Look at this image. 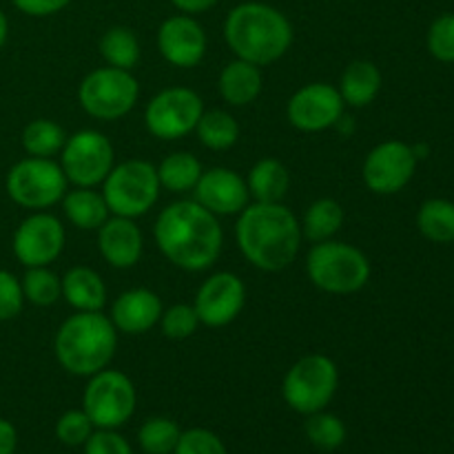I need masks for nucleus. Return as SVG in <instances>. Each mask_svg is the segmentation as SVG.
Wrapping results in <instances>:
<instances>
[{"label": "nucleus", "instance_id": "nucleus-1", "mask_svg": "<svg viewBox=\"0 0 454 454\" xmlns=\"http://www.w3.org/2000/svg\"><path fill=\"white\" fill-rule=\"evenodd\" d=\"M160 253L189 273L208 270L220 260L224 231L220 220L195 200H180L160 211L153 226Z\"/></svg>", "mask_w": 454, "mask_h": 454}, {"label": "nucleus", "instance_id": "nucleus-2", "mask_svg": "<svg viewBox=\"0 0 454 454\" xmlns=\"http://www.w3.org/2000/svg\"><path fill=\"white\" fill-rule=\"evenodd\" d=\"M301 224L282 202H253L238 215L235 242L244 260L264 273H279L295 262Z\"/></svg>", "mask_w": 454, "mask_h": 454}, {"label": "nucleus", "instance_id": "nucleus-3", "mask_svg": "<svg viewBox=\"0 0 454 454\" xmlns=\"http://www.w3.org/2000/svg\"><path fill=\"white\" fill-rule=\"evenodd\" d=\"M293 25L278 7L257 0L238 4L224 20V40L235 58L269 67L288 53Z\"/></svg>", "mask_w": 454, "mask_h": 454}, {"label": "nucleus", "instance_id": "nucleus-4", "mask_svg": "<svg viewBox=\"0 0 454 454\" xmlns=\"http://www.w3.org/2000/svg\"><path fill=\"white\" fill-rule=\"evenodd\" d=\"M118 335L109 315L102 310H75L56 331L53 353L65 372L74 377H91L114 362Z\"/></svg>", "mask_w": 454, "mask_h": 454}, {"label": "nucleus", "instance_id": "nucleus-5", "mask_svg": "<svg viewBox=\"0 0 454 454\" xmlns=\"http://www.w3.org/2000/svg\"><path fill=\"white\" fill-rule=\"evenodd\" d=\"M372 266L362 248L348 242L326 239L310 247L306 275L310 284L328 295H353L371 282Z\"/></svg>", "mask_w": 454, "mask_h": 454}, {"label": "nucleus", "instance_id": "nucleus-6", "mask_svg": "<svg viewBox=\"0 0 454 454\" xmlns=\"http://www.w3.org/2000/svg\"><path fill=\"white\" fill-rule=\"evenodd\" d=\"M340 388V371L328 355L313 353L297 359L282 381V397L291 411L309 417L326 411Z\"/></svg>", "mask_w": 454, "mask_h": 454}, {"label": "nucleus", "instance_id": "nucleus-7", "mask_svg": "<svg viewBox=\"0 0 454 454\" xmlns=\"http://www.w3.org/2000/svg\"><path fill=\"white\" fill-rule=\"evenodd\" d=\"M158 168L146 160H124L115 164L102 182V198L111 215L136 217L146 215L160 198Z\"/></svg>", "mask_w": 454, "mask_h": 454}, {"label": "nucleus", "instance_id": "nucleus-8", "mask_svg": "<svg viewBox=\"0 0 454 454\" xmlns=\"http://www.w3.org/2000/svg\"><path fill=\"white\" fill-rule=\"evenodd\" d=\"M67 176L53 158L18 160L4 177L9 200L27 211H47L62 202L67 193Z\"/></svg>", "mask_w": 454, "mask_h": 454}, {"label": "nucleus", "instance_id": "nucleus-9", "mask_svg": "<svg viewBox=\"0 0 454 454\" xmlns=\"http://www.w3.org/2000/svg\"><path fill=\"white\" fill-rule=\"evenodd\" d=\"M140 98V82L133 71L100 67L78 84V105L91 118L114 122L131 114Z\"/></svg>", "mask_w": 454, "mask_h": 454}, {"label": "nucleus", "instance_id": "nucleus-10", "mask_svg": "<svg viewBox=\"0 0 454 454\" xmlns=\"http://www.w3.org/2000/svg\"><path fill=\"white\" fill-rule=\"evenodd\" d=\"M87 380L82 411L93 426L102 430H118L129 424L137 408V390L131 377L115 368H102Z\"/></svg>", "mask_w": 454, "mask_h": 454}, {"label": "nucleus", "instance_id": "nucleus-11", "mask_svg": "<svg viewBox=\"0 0 454 454\" xmlns=\"http://www.w3.org/2000/svg\"><path fill=\"white\" fill-rule=\"evenodd\" d=\"M60 167L74 186L96 189L115 167V151L109 137L96 129H80L67 136L60 151Z\"/></svg>", "mask_w": 454, "mask_h": 454}, {"label": "nucleus", "instance_id": "nucleus-12", "mask_svg": "<svg viewBox=\"0 0 454 454\" xmlns=\"http://www.w3.org/2000/svg\"><path fill=\"white\" fill-rule=\"evenodd\" d=\"M204 114V100L189 87H168L155 93L145 106V127L164 142L180 140L195 131Z\"/></svg>", "mask_w": 454, "mask_h": 454}, {"label": "nucleus", "instance_id": "nucleus-13", "mask_svg": "<svg viewBox=\"0 0 454 454\" xmlns=\"http://www.w3.org/2000/svg\"><path fill=\"white\" fill-rule=\"evenodd\" d=\"M65 244L67 231L53 213L31 211L13 231L12 251L25 269H31L56 262L65 251Z\"/></svg>", "mask_w": 454, "mask_h": 454}, {"label": "nucleus", "instance_id": "nucleus-14", "mask_svg": "<svg viewBox=\"0 0 454 454\" xmlns=\"http://www.w3.org/2000/svg\"><path fill=\"white\" fill-rule=\"evenodd\" d=\"M415 151L402 140L380 142L368 151L362 167L364 184L375 195H395L406 189L417 171Z\"/></svg>", "mask_w": 454, "mask_h": 454}, {"label": "nucleus", "instance_id": "nucleus-15", "mask_svg": "<svg viewBox=\"0 0 454 454\" xmlns=\"http://www.w3.org/2000/svg\"><path fill=\"white\" fill-rule=\"evenodd\" d=\"M344 109L346 105L337 87L328 82H309L288 98L286 120L297 131L319 133L340 124Z\"/></svg>", "mask_w": 454, "mask_h": 454}, {"label": "nucleus", "instance_id": "nucleus-16", "mask_svg": "<svg viewBox=\"0 0 454 454\" xmlns=\"http://www.w3.org/2000/svg\"><path fill=\"white\" fill-rule=\"evenodd\" d=\"M247 304V286L242 278L231 270L213 273L200 284L193 309L200 324L208 328H222L233 324Z\"/></svg>", "mask_w": 454, "mask_h": 454}, {"label": "nucleus", "instance_id": "nucleus-17", "mask_svg": "<svg viewBox=\"0 0 454 454\" xmlns=\"http://www.w3.org/2000/svg\"><path fill=\"white\" fill-rule=\"evenodd\" d=\"M207 31L189 13L167 18L158 29L160 56L177 69H193L207 56Z\"/></svg>", "mask_w": 454, "mask_h": 454}, {"label": "nucleus", "instance_id": "nucleus-18", "mask_svg": "<svg viewBox=\"0 0 454 454\" xmlns=\"http://www.w3.org/2000/svg\"><path fill=\"white\" fill-rule=\"evenodd\" d=\"M195 202L202 204L213 215H239L251 204L247 180L233 168L213 167L202 171L193 189Z\"/></svg>", "mask_w": 454, "mask_h": 454}, {"label": "nucleus", "instance_id": "nucleus-19", "mask_svg": "<svg viewBox=\"0 0 454 454\" xmlns=\"http://www.w3.org/2000/svg\"><path fill=\"white\" fill-rule=\"evenodd\" d=\"M96 233L98 251L111 269L127 270L140 262L142 251H145V238H142V231L136 220L109 215V220Z\"/></svg>", "mask_w": 454, "mask_h": 454}, {"label": "nucleus", "instance_id": "nucleus-20", "mask_svg": "<svg viewBox=\"0 0 454 454\" xmlns=\"http://www.w3.org/2000/svg\"><path fill=\"white\" fill-rule=\"evenodd\" d=\"M162 300L151 288H129L115 297L109 319L115 331L124 335H145L155 328L162 317Z\"/></svg>", "mask_w": 454, "mask_h": 454}, {"label": "nucleus", "instance_id": "nucleus-21", "mask_svg": "<svg viewBox=\"0 0 454 454\" xmlns=\"http://www.w3.org/2000/svg\"><path fill=\"white\" fill-rule=\"evenodd\" d=\"M262 89H264L262 67L242 60V58H235L229 65L222 67L220 75H217V91H220L222 100L231 106L253 105L260 98Z\"/></svg>", "mask_w": 454, "mask_h": 454}, {"label": "nucleus", "instance_id": "nucleus-22", "mask_svg": "<svg viewBox=\"0 0 454 454\" xmlns=\"http://www.w3.org/2000/svg\"><path fill=\"white\" fill-rule=\"evenodd\" d=\"M381 87H384V75H381V69L375 62L353 60L344 71H341L337 91H340L346 106L364 109V106H368L371 102H375Z\"/></svg>", "mask_w": 454, "mask_h": 454}, {"label": "nucleus", "instance_id": "nucleus-23", "mask_svg": "<svg viewBox=\"0 0 454 454\" xmlns=\"http://www.w3.org/2000/svg\"><path fill=\"white\" fill-rule=\"evenodd\" d=\"M62 300L82 313L102 310L106 304L105 279L89 266H74L62 275Z\"/></svg>", "mask_w": 454, "mask_h": 454}, {"label": "nucleus", "instance_id": "nucleus-24", "mask_svg": "<svg viewBox=\"0 0 454 454\" xmlns=\"http://www.w3.org/2000/svg\"><path fill=\"white\" fill-rule=\"evenodd\" d=\"M60 204L67 220L80 231H98L111 215L100 191L87 189V186H75L67 191Z\"/></svg>", "mask_w": 454, "mask_h": 454}, {"label": "nucleus", "instance_id": "nucleus-25", "mask_svg": "<svg viewBox=\"0 0 454 454\" xmlns=\"http://www.w3.org/2000/svg\"><path fill=\"white\" fill-rule=\"evenodd\" d=\"M247 186L253 202H282L291 189V173L279 160L262 158L248 171Z\"/></svg>", "mask_w": 454, "mask_h": 454}, {"label": "nucleus", "instance_id": "nucleus-26", "mask_svg": "<svg viewBox=\"0 0 454 454\" xmlns=\"http://www.w3.org/2000/svg\"><path fill=\"white\" fill-rule=\"evenodd\" d=\"M346 220L344 207L333 198H319L306 208L304 217H301V235L309 242H326L333 239L341 231Z\"/></svg>", "mask_w": 454, "mask_h": 454}, {"label": "nucleus", "instance_id": "nucleus-27", "mask_svg": "<svg viewBox=\"0 0 454 454\" xmlns=\"http://www.w3.org/2000/svg\"><path fill=\"white\" fill-rule=\"evenodd\" d=\"M98 51H100L106 67H115V69L127 71H133V67L140 62L142 56L140 40H137L136 31L122 25L109 27V29L102 34L100 43H98Z\"/></svg>", "mask_w": 454, "mask_h": 454}, {"label": "nucleus", "instance_id": "nucleus-28", "mask_svg": "<svg viewBox=\"0 0 454 454\" xmlns=\"http://www.w3.org/2000/svg\"><path fill=\"white\" fill-rule=\"evenodd\" d=\"M155 168H158L160 186L171 191V193H189V191H193L204 171L202 162L189 151L168 153Z\"/></svg>", "mask_w": 454, "mask_h": 454}, {"label": "nucleus", "instance_id": "nucleus-29", "mask_svg": "<svg viewBox=\"0 0 454 454\" xmlns=\"http://www.w3.org/2000/svg\"><path fill=\"white\" fill-rule=\"evenodd\" d=\"M200 145L207 146L211 151H229L238 145L239 140V122L224 109H204L202 118H200L198 127Z\"/></svg>", "mask_w": 454, "mask_h": 454}, {"label": "nucleus", "instance_id": "nucleus-30", "mask_svg": "<svg viewBox=\"0 0 454 454\" xmlns=\"http://www.w3.org/2000/svg\"><path fill=\"white\" fill-rule=\"evenodd\" d=\"M67 142V133L56 120L35 118L25 124L20 133V145L31 158H56Z\"/></svg>", "mask_w": 454, "mask_h": 454}, {"label": "nucleus", "instance_id": "nucleus-31", "mask_svg": "<svg viewBox=\"0 0 454 454\" xmlns=\"http://www.w3.org/2000/svg\"><path fill=\"white\" fill-rule=\"evenodd\" d=\"M417 229L434 244L454 242V202L443 198L426 200L417 211Z\"/></svg>", "mask_w": 454, "mask_h": 454}, {"label": "nucleus", "instance_id": "nucleus-32", "mask_svg": "<svg viewBox=\"0 0 454 454\" xmlns=\"http://www.w3.org/2000/svg\"><path fill=\"white\" fill-rule=\"evenodd\" d=\"M304 434L310 446L317 448V450L335 452L346 443L348 430H346V424L340 417L333 415V412L319 411L306 417Z\"/></svg>", "mask_w": 454, "mask_h": 454}, {"label": "nucleus", "instance_id": "nucleus-33", "mask_svg": "<svg viewBox=\"0 0 454 454\" xmlns=\"http://www.w3.org/2000/svg\"><path fill=\"white\" fill-rule=\"evenodd\" d=\"M20 284L25 301L40 306V309H47V306H53L58 300H62V278L53 273L49 266L27 269L20 278Z\"/></svg>", "mask_w": 454, "mask_h": 454}, {"label": "nucleus", "instance_id": "nucleus-34", "mask_svg": "<svg viewBox=\"0 0 454 454\" xmlns=\"http://www.w3.org/2000/svg\"><path fill=\"white\" fill-rule=\"evenodd\" d=\"M182 428L168 417H149L137 428V446L145 454H173Z\"/></svg>", "mask_w": 454, "mask_h": 454}, {"label": "nucleus", "instance_id": "nucleus-35", "mask_svg": "<svg viewBox=\"0 0 454 454\" xmlns=\"http://www.w3.org/2000/svg\"><path fill=\"white\" fill-rule=\"evenodd\" d=\"M202 326L200 324L198 313H195L193 304H173L168 309L162 310V317H160V328H162V335L167 340L173 341H184L191 335H195V331Z\"/></svg>", "mask_w": 454, "mask_h": 454}, {"label": "nucleus", "instance_id": "nucleus-36", "mask_svg": "<svg viewBox=\"0 0 454 454\" xmlns=\"http://www.w3.org/2000/svg\"><path fill=\"white\" fill-rule=\"evenodd\" d=\"M96 426L82 408H71L62 412L56 421V439L67 448H82L91 437Z\"/></svg>", "mask_w": 454, "mask_h": 454}, {"label": "nucleus", "instance_id": "nucleus-37", "mask_svg": "<svg viewBox=\"0 0 454 454\" xmlns=\"http://www.w3.org/2000/svg\"><path fill=\"white\" fill-rule=\"evenodd\" d=\"M426 43L434 60L454 62V13H442L434 18Z\"/></svg>", "mask_w": 454, "mask_h": 454}, {"label": "nucleus", "instance_id": "nucleus-38", "mask_svg": "<svg viewBox=\"0 0 454 454\" xmlns=\"http://www.w3.org/2000/svg\"><path fill=\"white\" fill-rule=\"evenodd\" d=\"M173 454H229L220 434L208 428L182 430Z\"/></svg>", "mask_w": 454, "mask_h": 454}, {"label": "nucleus", "instance_id": "nucleus-39", "mask_svg": "<svg viewBox=\"0 0 454 454\" xmlns=\"http://www.w3.org/2000/svg\"><path fill=\"white\" fill-rule=\"evenodd\" d=\"M25 309V293L20 278L7 269H0V322H12Z\"/></svg>", "mask_w": 454, "mask_h": 454}, {"label": "nucleus", "instance_id": "nucleus-40", "mask_svg": "<svg viewBox=\"0 0 454 454\" xmlns=\"http://www.w3.org/2000/svg\"><path fill=\"white\" fill-rule=\"evenodd\" d=\"M82 448L84 454H136L129 439L118 430L96 428Z\"/></svg>", "mask_w": 454, "mask_h": 454}, {"label": "nucleus", "instance_id": "nucleus-41", "mask_svg": "<svg viewBox=\"0 0 454 454\" xmlns=\"http://www.w3.org/2000/svg\"><path fill=\"white\" fill-rule=\"evenodd\" d=\"M12 4L25 16L47 18L69 7L71 0H12Z\"/></svg>", "mask_w": 454, "mask_h": 454}, {"label": "nucleus", "instance_id": "nucleus-42", "mask_svg": "<svg viewBox=\"0 0 454 454\" xmlns=\"http://www.w3.org/2000/svg\"><path fill=\"white\" fill-rule=\"evenodd\" d=\"M18 450V430L12 421L0 417V454H16Z\"/></svg>", "mask_w": 454, "mask_h": 454}, {"label": "nucleus", "instance_id": "nucleus-43", "mask_svg": "<svg viewBox=\"0 0 454 454\" xmlns=\"http://www.w3.org/2000/svg\"><path fill=\"white\" fill-rule=\"evenodd\" d=\"M171 3L180 13L195 16V13H204L208 12V9H213L220 0H171Z\"/></svg>", "mask_w": 454, "mask_h": 454}, {"label": "nucleus", "instance_id": "nucleus-44", "mask_svg": "<svg viewBox=\"0 0 454 454\" xmlns=\"http://www.w3.org/2000/svg\"><path fill=\"white\" fill-rule=\"evenodd\" d=\"M7 38H9V18L7 13L0 9V51H3L4 44H7Z\"/></svg>", "mask_w": 454, "mask_h": 454}]
</instances>
